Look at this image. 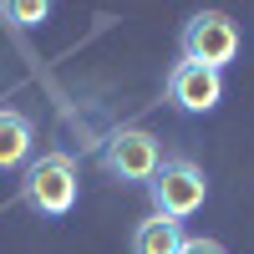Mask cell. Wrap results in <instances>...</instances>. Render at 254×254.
<instances>
[{
  "instance_id": "obj_1",
  "label": "cell",
  "mask_w": 254,
  "mask_h": 254,
  "mask_svg": "<svg viewBox=\"0 0 254 254\" xmlns=\"http://www.w3.org/2000/svg\"><path fill=\"white\" fill-rule=\"evenodd\" d=\"M76 193H81V168L61 147L31 158L26 173H20V203L31 214H41V219H66L76 208Z\"/></svg>"
},
{
  "instance_id": "obj_2",
  "label": "cell",
  "mask_w": 254,
  "mask_h": 254,
  "mask_svg": "<svg viewBox=\"0 0 254 254\" xmlns=\"http://www.w3.org/2000/svg\"><path fill=\"white\" fill-rule=\"evenodd\" d=\"M239 46H244V36H239V26H234V15H224V10H193V15L183 20V31H178L183 61L208 66V71L234 66V61H239Z\"/></svg>"
},
{
  "instance_id": "obj_3",
  "label": "cell",
  "mask_w": 254,
  "mask_h": 254,
  "mask_svg": "<svg viewBox=\"0 0 254 254\" xmlns=\"http://www.w3.org/2000/svg\"><path fill=\"white\" fill-rule=\"evenodd\" d=\"M147 198H153V214H168V219H193L198 208H203V198H208V173L193 163V158H183V153H173V158H163L158 163V173L147 178Z\"/></svg>"
},
{
  "instance_id": "obj_4",
  "label": "cell",
  "mask_w": 254,
  "mask_h": 254,
  "mask_svg": "<svg viewBox=\"0 0 254 254\" xmlns=\"http://www.w3.org/2000/svg\"><path fill=\"white\" fill-rule=\"evenodd\" d=\"M158 163H163V147H158V137L147 127H112L102 137V147H97V168L112 183H142L147 188V178L158 173Z\"/></svg>"
},
{
  "instance_id": "obj_5",
  "label": "cell",
  "mask_w": 254,
  "mask_h": 254,
  "mask_svg": "<svg viewBox=\"0 0 254 254\" xmlns=\"http://www.w3.org/2000/svg\"><path fill=\"white\" fill-rule=\"evenodd\" d=\"M168 102H173L178 112L188 117H203L214 112L224 102V71H208V66H193V61H178L173 71H168Z\"/></svg>"
},
{
  "instance_id": "obj_6",
  "label": "cell",
  "mask_w": 254,
  "mask_h": 254,
  "mask_svg": "<svg viewBox=\"0 0 254 254\" xmlns=\"http://www.w3.org/2000/svg\"><path fill=\"white\" fill-rule=\"evenodd\" d=\"M36 158V122L20 107H0V173L26 168Z\"/></svg>"
},
{
  "instance_id": "obj_7",
  "label": "cell",
  "mask_w": 254,
  "mask_h": 254,
  "mask_svg": "<svg viewBox=\"0 0 254 254\" xmlns=\"http://www.w3.org/2000/svg\"><path fill=\"white\" fill-rule=\"evenodd\" d=\"M183 224L168 219V214H147L137 229H132V254H178L183 249Z\"/></svg>"
},
{
  "instance_id": "obj_8",
  "label": "cell",
  "mask_w": 254,
  "mask_h": 254,
  "mask_svg": "<svg viewBox=\"0 0 254 254\" xmlns=\"http://www.w3.org/2000/svg\"><path fill=\"white\" fill-rule=\"evenodd\" d=\"M51 10H56V0H0V15H5L10 26H20V31L46 26Z\"/></svg>"
},
{
  "instance_id": "obj_9",
  "label": "cell",
  "mask_w": 254,
  "mask_h": 254,
  "mask_svg": "<svg viewBox=\"0 0 254 254\" xmlns=\"http://www.w3.org/2000/svg\"><path fill=\"white\" fill-rule=\"evenodd\" d=\"M178 254H229V249H224L219 239H203V234H198V239H183Z\"/></svg>"
}]
</instances>
